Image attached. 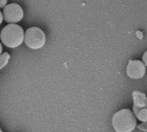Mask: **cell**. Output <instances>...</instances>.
<instances>
[{
  "label": "cell",
  "instance_id": "cell-1",
  "mask_svg": "<svg viewBox=\"0 0 147 132\" xmlns=\"http://www.w3.org/2000/svg\"><path fill=\"white\" fill-rule=\"evenodd\" d=\"M25 32L23 29L16 23H9L3 28L0 33L2 43L9 48L19 47L24 42Z\"/></svg>",
  "mask_w": 147,
  "mask_h": 132
},
{
  "label": "cell",
  "instance_id": "cell-2",
  "mask_svg": "<svg viewBox=\"0 0 147 132\" xmlns=\"http://www.w3.org/2000/svg\"><path fill=\"white\" fill-rule=\"evenodd\" d=\"M112 125L116 132H132L137 126V118L129 109H122L115 113Z\"/></svg>",
  "mask_w": 147,
  "mask_h": 132
},
{
  "label": "cell",
  "instance_id": "cell-3",
  "mask_svg": "<svg viewBox=\"0 0 147 132\" xmlns=\"http://www.w3.org/2000/svg\"><path fill=\"white\" fill-rule=\"evenodd\" d=\"M46 35L38 27H31L25 32L24 42L31 49H40L46 44Z\"/></svg>",
  "mask_w": 147,
  "mask_h": 132
},
{
  "label": "cell",
  "instance_id": "cell-4",
  "mask_svg": "<svg viewBox=\"0 0 147 132\" xmlns=\"http://www.w3.org/2000/svg\"><path fill=\"white\" fill-rule=\"evenodd\" d=\"M3 20L7 23H17L23 18V10L17 3L7 4L3 10Z\"/></svg>",
  "mask_w": 147,
  "mask_h": 132
},
{
  "label": "cell",
  "instance_id": "cell-5",
  "mask_svg": "<svg viewBox=\"0 0 147 132\" xmlns=\"http://www.w3.org/2000/svg\"><path fill=\"white\" fill-rule=\"evenodd\" d=\"M146 70V65L143 63V61L134 60L129 61L127 67V74L130 79L139 80L144 77Z\"/></svg>",
  "mask_w": 147,
  "mask_h": 132
},
{
  "label": "cell",
  "instance_id": "cell-6",
  "mask_svg": "<svg viewBox=\"0 0 147 132\" xmlns=\"http://www.w3.org/2000/svg\"><path fill=\"white\" fill-rule=\"evenodd\" d=\"M133 99H134V105L137 107H146V96L140 92L135 91L133 93Z\"/></svg>",
  "mask_w": 147,
  "mask_h": 132
},
{
  "label": "cell",
  "instance_id": "cell-7",
  "mask_svg": "<svg viewBox=\"0 0 147 132\" xmlns=\"http://www.w3.org/2000/svg\"><path fill=\"white\" fill-rule=\"evenodd\" d=\"M134 113L140 122L146 123L147 122V108L146 107H137L134 105Z\"/></svg>",
  "mask_w": 147,
  "mask_h": 132
},
{
  "label": "cell",
  "instance_id": "cell-8",
  "mask_svg": "<svg viewBox=\"0 0 147 132\" xmlns=\"http://www.w3.org/2000/svg\"><path fill=\"white\" fill-rule=\"evenodd\" d=\"M9 58L10 55L7 52H4L0 54V70H2L4 67H6V65L9 61Z\"/></svg>",
  "mask_w": 147,
  "mask_h": 132
},
{
  "label": "cell",
  "instance_id": "cell-9",
  "mask_svg": "<svg viewBox=\"0 0 147 132\" xmlns=\"http://www.w3.org/2000/svg\"><path fill=\"white\" fill-rule=\"evenodd\" d=\"M8 3V0H0V9H3Z\"/></svg>",
  "mask_w": 147,
  "mask_h": 132
},
{
  "label": "cell",
  "instance_id": "cell-10",
  "mask_svg": "<svg viewBox=\"0 0 147 132\" xmlns=\"http://www.w3.org/2000/svg\"><path fill=\"white\" fill-rule=\"evenodd\" d=\"M142 61L146 65V67H147V51L144 53V54L142 56Z\"/></svg>",
  "mask_w": 147,
  "mask_h": 132
},
{
  "label": "cell",
  "instance_id": "cell-11",
  "mask_svg": "<svg viewBox=\"0 0 147 132\" xmlns=\"http://www.w3.org/2000/svg\"><path fill=\"white\" fill-rule=\"evenodd\" d=\"M3 12L0 10V24L3 22Z\"/></svg>",
  "mask_w": 147,
  "mask_h": 132
},
{
  "label": "cell",
  "instance_id": "cell-12",
  "mask_svg": "<svg viewBox=\"0 0 147 132\" xmlns=\"http://www.w3.org/2000/svg\"><path fill=\"white\" fill-rule=\"evenodd\" d=\"M2 52H3V46H2V43L0 42V54H2Z\"/></svg>",
  "mask_w": 147,
  "mask_h": 132
},
{
  "label": "cell",
  "instance_id": "cell-13",
  "mask_svg": "<svg viewBox=\"0 0 147 132\" xmlns=\"http://www.w3.org/2000/svg\"><path fill=\"white\" fill-rule=\"evenodd\" d=\"M146 107L147 108V97H146Z\"/></svg>",
  "mask_w": 147,
  "mask_h": 132
},
{
  "label": "cell",
  "instance_id": "cell-14",
  "mask_svg": "<svg viewBox=\"0 0 147 132\" xmlns=\"http://www.w3.org/2000/svg\"><path fill=\"white\" fill-rule=\"evenodd\" d=\"M0 132H2V131H1V129H0Z\"/></svg>",
  "mask_w": 147,
  "mask_h": 132
},
{
  "label": "cell",
  "instance_id": "cell-15",
  "mask_svg": "<svg viewBox=\"0 0 147 132\" xmlns=\"http://www.w3.org/2000/svg\"><path fill=\"white\" fill-rule=\"evenodd\" d=\"M146 125H147V122H146Z\"/></svg>",
  "mask_w": 147,
  "mask_h": 132
}]
</instances>
